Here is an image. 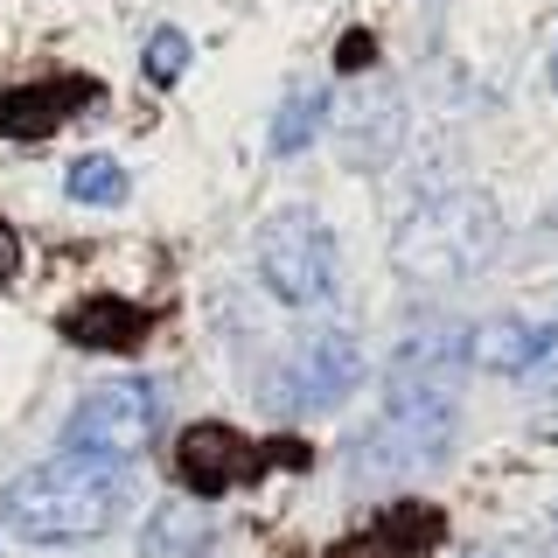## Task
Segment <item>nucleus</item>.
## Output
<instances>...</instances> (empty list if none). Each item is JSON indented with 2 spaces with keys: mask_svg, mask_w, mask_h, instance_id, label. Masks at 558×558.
Returning <instances> with one entry per match:
<instances>
[{
  "mask_svg": "<svg viewBox=\"0 0 558 558\" xmlns=\"http://www.w3.org/2000/svg\"><path fill=\"white\" fill-rule=\"evenodd\" d=\"M328 558H398V551H391V545H384V537L371 531V537H349V545H336Z\"/></svg>",
  "mask_w": 558,
  "mask_h": 558,
  "instance_id": "obj_16",
  "label": "nucleus"
},
{
  "mask_svg": "<svg viewBox=\"0 0 558 558\" xmlns=\"http://www.w3.org/2000/svg\"><path fill=\"white\" fill-rule=\"evenodd\" d=\"M92 98V84L70 77V84H28V92H0V133L8 140H43L70 119V105Z\"/></svg>",
  "mask_w": 558,
  "mask_h": 558,
  "instance_id": "obj_7",
  "label": "nucleus"
},
{
  "mask_svg": "<svg viewBox=\"0 0 558 558\" xmlns=\"http://www.w3.org/2000/svg\"><path fill=\"white\" fill-rule=\"evenodd\" d=\"M126 510H133L126 468L77 461V453H57V461L14 475L8 502H0V517L22 545H84V537H105Z\"/></svg>",
  "mask_w": 558,
  "mask_h": 558,
  "instance_id": "obj_1",
  "label": "nucleus"
},
{
  "mask_svg": "<svg viewBox=\"0 0 558 558\" xmlns=\"http://www.w3.org/2000/svg\"><path fill=\"white\" fill-rule=\"evenodd\" d=\"M70 196H77V203H92V209L126 203V168H119V161H105V154H84V161L70 168Z\"/></svg>",
  "mask_w": 558,
  "mask_h": 558,
  "instance_id": "obj_11",
  "label": "nucleus"
},
{
  "mask_svg": "<svg viewBox=\"0 0 558 558\" xmlns=\"http://www.w3.org/2000/svg\"><path fill=\"white\" fill-rule=\"evenodd\" d=\"M14 258H22V244H14V231L0 223V279H14Z\"/></svg>",
  "mask_w": 558,
  "mask_h": 558,
  "instance_id": "obj_17",
  "label": "nucleus"
},
{
  "mask_svg": "<svg viewBox=\"0 0 558 558\" xmlns=\"http://www.w3.org/2000/svg\"><path fill=\"white\" fill-rule=\"evenodd\" d=\"M475 558H496V551H475Z\"/></svg>",
  "mask_w": 558,
  "mask_h": 558,
  "instance_id": "obj_18",
  "label": "nucleus"
},
{
  "mask_svg": "<svg viewBox=\"0 0 558 558\" xmlns=\"http://www.w3.org/2000/svg\"><path fill=\"white\" fill-rule=\"evenodd\" d=\"M496 244V223H488V203L475 196H447V203H426L398 223L391 238V258L405 266L412 279H461L475 272Z\"/></svg>",
  "mask_w": 558,
  "mask_h": 558,
  "instance_id": "obj_2",
  "label": "nucleus"
},
{
  "mask_svg": "<svg viewBox=\"0 0 558 558\" xmlns=\"http://www.w3.org/2000/svg\"><path fill=\"white\" fill-rule=\"evenodd\" d=\"M371 57H377V43H371L363 28H356V35H342V49H336V63H342V70H363Z\"/></svg>",
  "mask_w": 558,
  "mask_h": 558,
  "instance_id": "obj_15",
  "label": "nucleus"
},
{
  "mask_svg": "<svg viewBox=\"0 0 558 558\" xmlns=\"http://www.w3.org/2000/svg\"><path fill=\"white\" fill-rule=\"evenodd\" d=\"M203 537H209V523L189 510V502H168V510L147 523V558H196Z\"/></svg>",
  "mask_w": 558,
  "mask_h": 558,
  "instance_id": "obj_10",
  "label": "nucleus"
},
{
  "mask_svg": "<svg viewBox=\"0 0 558 558\" xmlns=\"http://www.w3.org/2000/svg\"><path fill=\"white\" fill-rule=\"evenodd\" d=\"M322 126H328L322 92H293V98H287V112H279V126H272V147H279V154H301Z\"/></svg>",
  "mask_w": 558,
  "mask_h": 558,
  "instance_id": "obj_12",
  "label": "nucleus"
},
{
  "mask_svg": "<svg viewBox=\"0 0 558 558\" xmlns=\"http://www.w3.org/2000/svg\"><path fill=\"white\" fill-rule=\"evenodd\" d=\"M154 426H161L154 384L119 377V384H98V391H84V405L70 412V426H63V453H77V461H112V468H126L133 453L154 440Z\"/></svg>",
  "mask_w": 558,
  "mask_h": 558,
  "instance_id": "obj_3",
  "label": "nucleus"
},
{
  "mask_svg": "<svg viewBox=\"0 0 558 558\" xmlns=\"http://www.w3.org/2000/svg\"><path fill=\"white\" fill-rule=\"evenodd\" d=\"M537 433L558 440V363L545 371V384H537Z\"/></svg>",
  "mask_w": 558,
  "mask_h": 558,
  "instance_id": "obj_14",
  "label": "nucleus"
},
{
  "mask_svg": "<svg viewBox=\"0 0 558 558\" xmlns=\"http://www.w3.org/2000/svg\"><path fill=\"white\" fill-rule=\"evenodd\" d=\"M363 384V342L328 328V336H307L287 363V398L293 405H342Z\"/></svg>",
  "mask_w": 558,
  "mask_h": 558,
  "instance_id": "obj_5",
  "label": "nucleus"
},
{
  "mask_svg": "<svg viewBox=\"0 0 558 558\" xmlns=\"http://www.w3.org/2000/svg\"><path fill=\"white\" fill-rule=\"evenodd\" d=\"M258 279L279 293L287 307H314L336 293V244L307 209H287L258 231Z\"/></svg>",
  "mask_w": 558,
  "mask_h": 558,
  "instance_id": "obj_4",
  "label": "nucleus"
},
{
  "mask_svg": "<svg viewBox=\"0 0 558 558\" xmlns=\"http://www.w3.org/2000/svg\"><path fill=\"white\" fill-rule=\"evenodd\" d=\"M174 468H182V482L196 488V496H223V488L258 475V453H252V440H238L231 426H189L182 447H174Z\"/></svg>",
  "mask_w": 558,
  "mask_h": 558,
  "instance_id": "obj_6",
  "label": "nucleus"
},
{
  "mask_svg": "<svg viewBox=\"0 0 558 558\" xmlns=\"http://www.w3.org/2000/svg\"><path fill=\"white\" fill-rule=\"evenodd\" d=\"M558 342L551 322H488L475 342V363H488V371H531V363H545Z\"/></svg>",
  "mask_w": 558,
  "mask_h": 558,
  "instance_id": "obj_9",
  "label": "nucleus"
},
{
  "mask_svg": "<svg viewBox=\"0 0 558 558\" xmlns=\"http://www.w3.org/2000/svg\"><path fill=\"white\" fill-rule=\"evenodd\" d=\"M182 70H189V35L161 28V35H154V43H147V77H154V84H174V77H182Z\"/></svg>",
  "mask_w": 558,
  "mask_h": 558,
  "instance_id": "obj_13",
  "label": "nucleus"
},
{
  "mask_svg": "<svg viewBox=\"0 0 558 558\" xmlns=\"http://www.w3.org/2000/svg\"><path fill=\"white\" fill-rule=\"evenodd\" d=\"M63 336L77 342V349H140V342H147V307H133V301H112V293H98V301L70 307Z\"/></svg>",
  "mask_w": 558,
  "mask_h": 558,
  "instance_id": "obj_8",
  "label": "nucleus"
}]
</instances>
